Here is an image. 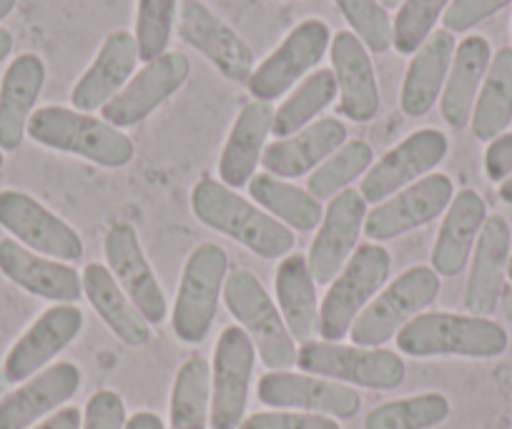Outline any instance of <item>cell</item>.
Here are the masks:
<instances>
[{
	"label": "cell",
	"instance_id": "cell-30",
	"mask_svg": "<svg viewBox=\"0 0 512 429\" xmlns=\"http://www.w3.org/2000/svg\"><path fill=\"white\" fill-rule=\"evenodd\" d=\"M492 61V46L485 36H467L457 43L450 73L440 96V113L455 131L467 128L480 93L485 73Z\"/></svg>",
	"mask_w": 512,
	"mask_h": 429
},
{
	"label": "cell",
	"instance_id": "cell-14",
	"mask_svg": "<svg viewBox=\"0 0 512 429\" xmlns=\"http://www.w3.org/2000/svg\"><path fill=\"white\" fill-rule=\"evenodd\" d=\"M452 199H455V184L450 176L427 174L425 179L405 186L395 196L374 206L364 219V236L379 244L410 234L445 214Z\"/></svg>",
	"mask_w": 512,
	"mask_h": 429
},
{
	"label": "cell",
	"instance_id": "cell-27",
	"mask_svg": "<svg viewBox=\"0 0 512 429\" xmlns=\"http://www.w3.org/2000/svg\"><path fill=\"white\" fill-rule=\"evenodd\" d=\"M274 106L264 101H251L236 116L224 149L219 156V181L229 189L249 186L256 176V166L262 164L267 138L272 133Z\"/></svg>",
	"mask_w": 512,
	"mask_h": 429
},
{
	"label": "cell",
	"instance_id": "cell-31",
	"mask_svg": "<svg viewBox=\"0 0 512 429\" xmlns=\"http://www.w3.org/2000/svg\"><path fill=\"white\" fill-rule=\"evenodd\" d=\"M83 279V294H86L88 304L93 312L101 317V322L121 339L126 347H144L151 342V324L141 317L134 302L126 297L118 281L108 271V266L88 264L81 274Z\"/></svg>",
	"mask_w": 512,
	"mask_h": 429
},
{
	"label": "cell",
	"instance_id": "cell-32",
	"mask_svg": "<svg viewBox=\"0 0 512 429\" xmlns=\"http://www.w3.org/2000/svg\"><path fill=\"white\" fill-rule=\"evenodd\" d=\"M274 286H277V307L294 342H314L319 337V304L317 281L309 271L307 256H284L277 266Z\"/></svg>",
	"mask_w": 512,
	"mask_h": 429
},
{
	"label": "cell",
	"instance_id": "cell-7",
	"mask_svg": "<svg viewBox=\"0 0 512 429\" xmlns=\"http://www.w3.org/2000/svg\"><path fill=\"white\" fill-rule=\"evenodd\" d=\"M229 276V254L219 244H199L186 259L176 292L171 329L184 344H201L214 327L224 281Z\"/></svg>",
	"mask_w": 512,
	"mask_h": 429
},
{
	"label": "cell",
	"instance_id": "cell-8",
	"mask_svg": "<svg viewBox=\"0 0 512 429\" xmlns=\"http://www.w3.org/2000/svg\"><path fill=\"white\" fill-rule=\"evenodd\" d=\"M297 367L307 374L334 379L349 387L397 389L407 377V364L392 349L357 347L342 342H309L297 352Z\"/></svg>",
	"mask_w": 512,
	"mask_h": 429
},
{
	"label": "cell",
	"instance_id": "cell-37",
	"mask_svg": "<svg viewBox=\"0 0 512 429\" xmlns=\"http://www.w3.org/2000/svg\"><path fill=\"white\" fill-rule=\"evenodd\" d=\"M452 412L450 399L442 392H420L390 399L372 407L364 417V429H432Z\"/></svg>",
	"mask_w": 512,
	"mask_h": 429
},
{
	"label": "cell",
	"instance_id": "cell-41",
	"mask_svg": "<svg viewBox=\"0 0 512 429\" xmlns=\"http://www.w3.org/2000/svg\"><path fill=\"white\" fill-rule=\"evenodd\" d=\"M354 36L369 53H387L395 41V26L379 0H334Z\"/></svg>",
	"mask_w": 512,
	"mask_h": 429
},
{
	"label": "cell",
	"instance_id": "cell-17",
	"mask_svg": "<svg viewBox=\"0 0 512 429\" xmlns=\"http://www.w3.org/2000/svg\"><path fill=\"white\" fill-rule=\"evenodd\" d=\"M179 36L201 53L226 81L246 83L254 73V51L249 43L216 16L201 0H181Z\"/></svg>",
	"mask_w": 512,
	"mask_h": 429
},
{
	"label": "cell",
	"instance_id": "cell-34",
	"mask_svg": "<svg viewBox=\"0 0 512 429\" xmlns=\"http://www.w3.org/2000/svg\"><path fill=\"white\" fill-rule=\"evenodd\" d=\"M512 121V48H500L485 73L470 126L477 141H492L507 131Z\"/></svg>",
	"mask_w": 512,
	"mask_h": 429
},
{
	"label": "cell",
	"instance_id": "cell-42",
	"mask_svg": "<svg viewBox=\"0 0 512 429\" xmlns=\"http://www.w3.org/2000/svg\"><path fill=\"white\" fill-rule=\"evenodd\" d=\"M239 429H342V424L324 414L272 409V412H256L244 417Z\"/></svg>",
	"mask_w": 512,
	"mask_h": 429
},
{
	"label": "cell",
	"instance_id": "cell-29",
	"mask_svg": "<svg viewBox=\"0 0 512 429\" xmlns=\"http://www.w3.org/2000/svg\"><path fill=\"white\" fill-rule=\"evenodd\" d=\"M457 41L450 31L437 28L415 53L405 71L400 93V108L405 116L422 118L435 108L445 88Z\"/></svg>",
	"mask_w": 512,
	"mask_h": 429
},
{
	"label": "cell",
	"instance_id": "cell-24",
	"mask_svg": "<svg viewBox=\"0 0 512 429\" xmlns=\"http://www.w3.org/2000/svg\"><path fill=\"white\" fill-rule=\"evenodd\" d=\"M0 274L46 302L73 304L83 294V279L73 266L36 254L16 239L0 241Z\"/></svg>",
	"mask_w": 512,
	"mask_h": 429
},
{
	"label": "cell",
	"instance_id": "cell-16",
	"mask_svg": "<svg viewBox=\"0 0 512 429\" xmlns=\"http://www.w3.org/2000/svg\"><path fill=\"white\" fill-rule=\"evenodd\" d=\"M189 73L191 61L184 53L166 51L134 73L123 91L101 108V118L116 128H131L146 121L189 81Z\"/></svg>",
	"mask_w": 512,
	"mask_h": 429
},
{
	"label": "cell",
	"instance_id": "cell-35",
	"mask_svg": "<svg viewBox=\"0 0 512 429\" xmlns=\"http://www.w3.org/2000/svg\"><path fill=\"white\" fill-rule=\"evenodd\" d=\"M211 427V364L201 354L186 359L176 372L169 399V429Z\"/></svg>",
	"mask_w": 512,
	"mask_h": 429
},
{
	"label": "cell",
	"instance_id": "cell-52",
	"mask_svg": "<svg viewBox=\"0 0 512 429\" xmlns=\"http://www.w3.org/2000/svg\"><path fill=\"white\" fill-rule=\"evenodd\" d=\"M6 387H8V382H6V377H3V372H0V399L6 397Z\"/></svg>",
	"mask_w": 512,
	"mask_h": 429
},
{
	"label": "cell",
	"instance_id": "cell-25",
	"mask_svg": "<svg viewBox=\"0 0 512 429\" xmlns=\"http://www.w3.org/2000/svg\"><path fill=\"white\" fill-rule=\"evenodd\" d=\"M342 143H347V126L339 118H317L294 136L269 143L262 166L277 179H299L324 164Z\"/></svg>",
	"mask_w": 512,
	"mask_h": 429
},
{
	"label": "cell",
	"instance_id": "cell-13",
	"mask_svg": "<svg viewBox=\"0 0 512 429\" xmlns=\"http://www.w3.org/2000/svg\"><path fill=\"white\" fill-rule=\"evenodd\" d=\"M0 226L26 249L56 261H78L83 239L71 224L26 191H0Z\"/></svg>",
	"mask_w": 512,
	"mask_h": 429
},
{
	"label": "cell",
	"instance_id": "cell-18",
	"mask_svg": "<svg viewBox=\"0 0 512 429\" xmlns=\"http://www.w3.org/2000/svg\"><path fill=\"white\" fill-rule=\"evenodd\" d=\"M86 317L78 304H53L21 334L3 362V377L8 384H21L33 374L51 367L53 359L71 347L83 332Z\"/></svg>",
	"mask_w": 512,
	"mask_h": 429
},
{
	"label": "cell",
	"instance_id": "cell-6",
	"mask_svg": "<svg viewBox=\"0 0 512 429\" xmlns=\"http://www.w3.org/2000/svg\"><path fill=\"white\" fill-rule=\"evenodd\" d=\"M440 276L432 266H410L397 279L382 286V292L354 319L349 337L357 347H384L395 339L407 322L425 312L440 297Z\"/></svg>",
	"mask_w": 512,
	"mask_h": 429
},
{
	"label": "cell",
	"instance_id": "cell-43",
	"mask_svg": "<svg viewBox=\"0 0 512 429\" xmlns=\"http://www.w3.org/2000/svg\"><path fill=\"white\" fill-rule=\"evenodd\" d=\"M510 3L512 0H452L445 16H442V26L452 36L455 33H467L475 26H480V23H485L487 18L497 16Z\"/></svg>",
	"mask_w": 512,
	"mask_h": 429
},
{
	"label": "cell",
	"instance_id": "cell-53",
	"mask_svg": "<svg viewBox=\"0 0 512 429\" xmlns=\"http://www.w3.org/2000/svg\"><path fill=\"white\" fill-rule=\"evenodd\" d=\"M3 164H6V151L0 149V169H3Z\"/></svg>",
	"mask_w": 512,
	"mask_h": 429
},
{
	"label": "cell",
	"instance_id": "cell-22",
	"mask_svg": "<svg viewBox=\"0 0 512 429\" xmlns=\"http://www.w3.org/2000/svg\"><path fill=\"white\" fill-rule=\"evenodd\" d=\"M332 71L337 78L339 113L347 121L369 123L379 113V83L372 56L352 31H337L329 46Z\"/></svg>",
	"mask_w": 512,
	"mask_h": 429
},
{
	"label": "cell",
	"instance_id": "cell-33",
	"mask_svg": "<svg viewBox=\"0 0 512 429\" xmlns=\"http://www.w3.org/2000/svg\"><path fill=\"white\" fill-rule=\"evenodd\" d=\"M249 196L259 209H264L269 216H274L299 234L319 229V224H322V201L314 199L307 189H299V186L277 179L267 171L256 174L249 181Z\"/></svg>",
	"mask_w": 512,
	"mask_h": 429
},
{
	"label": "cell",
	"instance_id": "cell-46",
	"mask_svg": "<svg viewBox=\"0 0 512 429\" xmlns=\"http://www.w3.org/2000/svg\"><path fill=\"white\" fill-rule=\"evenodd\" d=\"M83 424V412L78 407H61L58 412L48 414L46 419H41L38 424H33L31 429H81Z\"/></svg>",
	"mask_w": 512,
	"mask_h": 429
},
{
	"label": "cell",
	"instance_id": "cell-50",
	"mask_svg": "<svg viewBox=\"0 0 512 429\" xmlns=\"http://www.w3.org/2000/svg\"><path fill=\"white\" fill-rule=\"evenodd\" d=\"M18 0H0V21H6L13 11H16Z\"/></svg>",
	"mask_w": 512,
	"mask_h": 429
},
{
	"label": "cell",
	"instance_id": "cell-19",
	"mask_svg": "<svg viewBox=\"0 0 512 429\" xmlns=\"http://www.w3.org/2000/svg\"><path fill=\"white\" fill-rule=\"evenodd\" d=\"M364 219H367V201L357 189H344L329 199L307 254L309 271L317 284L329 286L337 279L349 256L357 251L359 236L364 234Z\"/></svg>",
	"mask_w": 512,
	"mask_h": 429
},
{
	"label": "cell",
	"instance_id": "cell-45",
	"mask_svg": "<svg viewBox=\"0 0 512 429\" xmlns=\"http://www.w3.org/2000/svg\"><path fill=\"white\" fill-rule=\"evenodd\" d=\"M485 174L495 184H502L512 176V131L500 133V136L487 143Z\"/></svg>",
	"mask_w": 512,
	"mask_h": 429
},
{
	"label": "cell",
	"instance_id": "cell-49",
	"mask_svg": "<svg viewBox=\"0 0 512 429\" xmlns=\"http://www.w3.org/2000/svg\"><path fill=\"white\" fill-rule=\"evenodd\" d=\"M497 194H500V201H505V204H512V176L507 181H502L500 189H497Z\"/></svg>",
	"mask_w": 512,
	"mask_h": 429
},
{
	"label": "cell",
	"instance_id": "cell-44",
	"mask_svg": "<svg viewBox=\"0 0 512 429\" xmlns=\"http://www.w3.org/2000/svg\"><path fill=\"white\" fill-rule=\"evenodd\" d=\"M126 402L113 389H98L83 409L81 429H126Z\"/></svg>",
	"mask_w": 512,
	"mask_h": 429
},
{
	"label": "cell",
	"instance_id": "cell-48",
	"mask_svg": "<svg viewBox=\"0 0 512 429\" xmlns=\"http://www.w3.org/2000/svg\"><path fill=\"white\" fill-rule=\"evenodd\" d=\"M13 51V33L6 31V28H0V63L6 61Z\"/></svg>",
	"mask_w": 512,
	"mask_h": 429
},
{
	"label": "cell",
	"instance_id": "cell-15",
	"mask_svg": "<svg viewBox=\"0 0 512 429\" xmlns=\"http://www.w3.org/2000/svg\"><path fill=\"white\" fill-rule=\"evenodd\" d=\"M103 254H106L108 271H111L113 279L126 292V297L134 302L141 317L151 327H159L161 322H166L169 302H166L164 289H161L159 279H156V271L151 269V261L146 259L144 246H141V239L134 226L128 224V221H116L106 231Z\"/></svg>",
	"mask_w": 512,
	"mask_h": 429
},
{
	"label": "cell",
	"instance_id": "cell-21",
	"mask_svg": "<svg viewBox=\"0 0 512 429\" xmlns=\"http://www.w3.org/2000/svg\"><path fill=\"white\" fill-rule=\"evenodd\" d=\"M141 63L139 46H136L134 33L111 31L103 38L101 48H98L96 58L91 66L83 71L76 86L71 91V103L76 111L93 113L101 111L113 96L123 91L131 78H134L136 66Z\"/></svg>",
	"mask_w": 512,
	"mask_h": 429
},
{
	"label": "cell",
	"instance_id": "cell-38",
	"mask_svg": "<svg viewBox=\"0 0 512 429\" xmlns=\"http://www.w3.org/2000/svg\"><path fill=\"white\" fill-rule=\"evenodd\" d=\"M374 161V151L367 141L354 138V141L342 143L324 164L309 174L307 191L317 201H329L339 194V191L349 189L352 181L364 176Z\"/></svg>",
	"mask_w": 512,
	"mask_h": 429
},
{
	"label": "cell",
	"instance_id": "cell-20",
	"mask_svg": "<svg viewBox=\"0 0 512 429\" xmlns=\"http://www.w3.org/2000/svg\"><path fill=\"white\" fill-rule=\"evenodd\" d=\"M83 384V372L73 362H56L18 384L0 399V429H31L48 414L66 407Z\"/></svg>",
	"mask_w": 512,
	"mask_h": 429
},
{
	"label": "cell",
	"instance_id": "cell-26",
	"mask_svg": "<svg viewBox=\"0 0 512 429\" xmlns=\"http://www.w3.org/2000/svg\"><path fill=\"white\" fill-rule=\"evenodd\" d=\"M46 86V63L36 53H21L11 61L0 81V149H21L28 121Z\"/></svg>",
	"mask_w": 512,
	"mask_h": 429
},
{
	"label": "cell",
	"instance_id": "cell-2",
	"mask_svg": "<svg viewBox=\"0 0 512 429\" xmlns=\"http://www.w3.org/2000/svg\"><path fill=\"white\" fill-rule=\"evenodd\" d=\"M510 334L490 317L455 312H422L397 334V349L407 357L495 359L507 352Z\"/></svg>",
	"mask_w": 512,
	"mask_h": 429
},
{
	"label": "cell",
	"instance_id": "cell-40",
	"mask_svg": "<svg viewBox=\"0 0 512 429\" xmlns=\"http://www.w3.org/2000/svg\"><path fill=\"white\" fill-rule=\"evenodd\" d=\"M450 3L452 0H402L397 18L392 21L395 26L392 48L402 56H412L435 33L437 21H442Z\"/></svg>",
	"mask_w": 512,
	"mask_h": 429
},
{
	"label": "cell",
	"instance_id": "cell-11",
	"mask_svg": "<svg viewBox=\"0 0 512 429\" xmlns=\"http://www.w3.org/2000/svg\"><path fill=\"white\" fill-rule=\"evenodd\" d=\"M450 151V141L437 128H417L410 136L402 138L395 149H390L377 164L369 166L367 174L359 181V194L367 204H382L405 186L425 179L432 169L445 161Z\"/></svg>",
	"mask_w": 512,
	"mask_h": 429
},
{
	"label": "cell",
	"instance_id": "cell-9",
	"mask_svg": "<svg viewBox=\"0 0 512 429\" xmlns=\"http://www.w3.org/2000/svg\"><path fill=\"white\" fill-rule=\"evenodd\" d=\"M329 46H332V28L322 18H307L297 23L246 81L251 98L264 103L282 98L309 73L317 71V66L329 53Z\"/></svg>",
	"mask_w": 512,
	"mask_h": 429
},
{
	"label": "cell",
	"instance_id": "cell-1",
	"mask_svg": "<svg viewBox=\"0 0 512 429\" xmlns=\"http://www.w3.org/2000/svg\"><path fill=\"white\" fill-rule=\"evenodd\" d=\"M191 211L209 229L229 236L262 259H284L294 249V231L216 179H201L191 191Z\"/></svg>",
	"mask_w": 512,
	"mask_h": 429
},
{
	"label": "cell",
	"instance_id": "cell-5",
	"mask_svg": "<svg viewBox=\"0 0 512 429\" xmlns=\"http://www.w3.org/2000/svg\"><path fill=\"white\" fill-rule=\"evenodd\" d=\"M390 269L392 256L387 246L374 241L357 246L319 304V337L324 342H342L349 337L354 319L387 284Z\"/></svg>",
	"mask_w": 512,
	"mask_h": 429
},
{
	"label": "cell",
	"instance_id": "cell-54",
	"mask_svg": "<svg viewBox=\"0 0 512 429\" xmlns=\"http://www.w3.org/2000/svg\"><path fill=\"white\" fill-rule=\"evenodd\" d=\"M507 276H510V281H512V254H510V261H507Z\"/></svg>",
	"mask_w": 512,
	"mask_h": 429
},
{
	"label": "cell",
	"instance_id": "cell-36",
	"mask_svg": "<svg viewBox=\"0 0 512 429\" xmlns=\"http://www.w3.org/2000/svg\"><path fill=\"white\" fill-rule=\"evenodd\" d=\"M337 93V78H334L332 68H317L274 111L272 133L277 138L294 136L297 131L307 128L309 123L317 121L319 113L332 106Z\"/></svg>",
	"mask_w": 512,
	"mask_h": 429
},
{
	"label": "cell",
	"instance_id": "cell-12",
	"mask_svg": "<svg viewBox=\"0 0 512 429\" xmlns=\"http://www.w3.org/2000/svg\"><path fill=\"white\" fill-rule=\"evenodd\" d=\"M256 397L272 409L324 414L332 419H352L362 407L354 387L307 372H267L256 382Z\"/></svg>",
	"mask_w": 512,
	"mask_h": 429
},
{
	"label": "cell",
	"instance_id": "cell-47",
	"mask_svg": "<svg viewBox=\"0 0 512 429\" xmlns=\"http://www.w3.org/2000/svg\"><path fill=\"white\" fill-rule=\"evenodd\" d=\"M126 429H166V424L156 412L141 409V412L131 414V417L126 419Z\"/></svg>",
	"mask_w": 512,
	"mask_h": 429
},
{
	"label": "cell",
	"instance_id": "cell-3",
	"mask_svg": "<svg viewBox=\"0 0 512 429\" xmlns=\"http://www.w3.org/2000/svg\"><path fill=\"white\" fill-rule=\"evenodd\" d=\"M26 136L38 146L61 154L81 156L103 169H123L134 161V141L93 113L66 106L36 108L28 121Z\"/></svg>",
	"mask_w": 512,
	"mask_h": 429
},
{
	"label": "cell",
	"instance_id": "cell-23",
	"mask_svg": "<svg viewBox=\"0 0 512 429\" xmlns=\"http://www.w3.org/2000/svg\"><path fill=\"white\" fill-rule=\"evenodd\" d=\"M510 224L505 216L492 214L485 219L477 244L472 249L470 276L465 284L467 314L475 317H490L497 309V302L505 289L507 261H510Z\"/></svg>",
	"mask_w": 512,
	"mask_h": 429
},
{
	"label": "cell",
	"instance_id": "cell-39",
	"mask_svg": "<svg viewBox=\"0 0 512 429\" xmlns=\"http://www.w3.org/2000/svg\"><path fill=\"white\" fill-rule=\"evenodd\" d=\"M181 0H136V46L141 61L164 56L179 23Z\"/></svg>",
	"mask_w": 512,
	"mask_h": 429
},
{
	"label": "cell",
	"instance_id": "cell-4",
	"mask_svg": "<svg viewBox=\"0 0 512 429\" xmlns=\"http://www.w3.org/2000/svg\"><path fill=\"white\" fill-rule=\"evenodd\" d=\"M224 304L239 327L254 342L256 357L269 372L297 367V342L284 324L282 312L249 269H236L224 281Z\"/></svg>",
	"mask_w": 512,
	"mask_h": 429
},
{
	"label": "cell",
	"instance_id": "cell-51",
	"mask_svg": "<svg viewBox=\"0 0 512 429\" xmlns=\"http://www.w3.org/2000/svg\"><path fill=\"white\" fill-rule=\"evenodd\" d=\"M379 3H382L387 11H390V8H400L402 6V0H379Z\"/></svg>",
	"mask_w": 512,
	"mask_h": 429
},
{
	"label": "cell",
	"instance_id": "cell-10",
	"mask_svg": "<svg viewBox=\"0 0 512 429\" xmlns=\"http://www.w3.org/2000/svg\"><path fill=\"white\" fill-rule=\"evenodd\" d=\"M256 349L239 324L219 334L211 362V429H239L246 417Z\"/></svg>",
	"mask_w": 512,
	"mask_h": 429
},
{
	"label": "cell",
	"instance_id": "cell-28",
	"mask_svg": "<svg viewBox=\"0 0 512 429\" xmlns=\"http://www.w3.org/2000/svg\"><path fill=\"white\" fill-rule=\"evenodd\" d=\"M487 219V204L475 189L457 191L442 219L437 241L432 246V269L437 276H457L470 261L482 226Z\"/></svg>",
	"mask_w": 512,
	"mask_h": 429
}]
</instances>
